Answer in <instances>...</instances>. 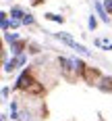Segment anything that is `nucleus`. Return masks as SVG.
Wrapping results in <instances>:
<instances>
[{
  "label": "nucleus",
  "mask_w": 112,
  "mask_h": 121,
  "mask_svg": "<svg viewBox=\"0 0 112 121\" xmlns=\"http://www.w3.org/2000/svg\"><path fill=\"white\" fill-rule=\"evenodd\" d=\"M96 25H98V19L91 15V17H89V29H96Z\"/></svg>",
  "instance_id": "f8f14e48"
},
{
  "label": "nucleus",
  "mask_w": 112,
  "mask_h": 121,
  "mask_svg": "<svg viewBox=\"0 0 112 121\" xmlns=\"http://www.w3.org/2000/svg\"><path fill=\"white\" fill-rule=\"evenodd\" d=\"M71 63H73V69L77 73H85V65H83V60L79 59H71Z\"/></svg>",
  "instance_id": "7ed1b4c3"
},
{
  "label": "nucleus",
  "mask_w": 112,
  "mask_h": 121,
  "mask_svg": "<svg viewBox=\"0 0 112 121\" xmlns=\"http://www.w3.org/2000/svg\"><path fill=\"white\" fill-rule=\"evenodd\" d=\"M23 23L25 25H31V23H33V17H31V15H25V17H23Z\"/></svg>",
  "instance_id": "4468645a"
},
{
  "label": "nucleus",
  "mask_w": 112,
  "mask_h": 121,
  "mask_svg": "<svg viewBox=\"0 0 112 121\" xmlns=\"http://www.w3.org/2000/svg\"><path fill=\"white\" fill-rule=\"evenodd\" d=\"M0 17H2V29H8V19H6V15H4V13H2V15H0Z\"/></svg>",
  "instance_id": "ddd939ff"
},
{
  "label": "nucleus",
  "mask_w": 112,
  "mask_h": 121,
  "mask_svg": "<svg viewBox=\"0 0 112 121\" xmlns=\"http://www.w3.org/2000/svg\"><path fill=\"white\" fill-rule=\"evenodd\" d=\"M46 19H50V21H58V23H62V21H64V17L54 15V13H48V15H46Z\"/></svg>",
  "instance_id": "6e6552de"
},
{
  "label": "nucleus",
  "mask_w": 112,
  "mask_h": 121,
  "mask_svg": "<svg viewBox=\"0 0 112 121\" xmlns=\"http://www.w3.org/2000/svg\"><path fill=\"white\" fill-rule=\"evenodd\" d=\"M21 119L23 121H31V115H29V113H21Z\"/></svg>",
  "instance_id": "dca6fc26"
},
{
  "label": "nucleus",
  "mask_w": 112,
  "mask_h": 121,
  "mask_svg": "<svg viewBox=\"0 0 112 121\" xmlns=\"http://www.w3.org/2000/svg\"><path fill=\"white\" fill-rule=\"evenodd\" d=\"M25 86H29V75H27V71L17 79V88H25Z\"/></svg>",
  "instance_id": "423d86ee"
},
{
  "label": "nucleus",
  "mask_w": 112,
  "mask_h": 121,
  "mask_svg": "<svg viewBox=\"0 0 112 121\" xmlns=\"http://www.w3.org/2000/svg\"><path fill=\"white\" fill-rule=\"evenodd\" d=\"M104 9L108 13H112V0H104Z\"/></svg>",
  "instance_id": "2eb2a0df"
},
{
  "label": "nucleus",
  "mask_w": 112,
  "mask_h": 121,
  "mask_svg": "<svg viewBox=\"0 0 112 121\" xmlns=\"http://www.w3.org/2000/svg\"><path fill=\"white\" fill-rule=\"evenodd\" d=\"M56 38H58V40H62V42H64V44H69V46H71V48H75V44H77V42H75L73 38L69 36V34H56Z\"/></svg>",
  "instance_id": "f257e3e1"
},
{
  "label": "nucleus",
  "mask_w": 112,
  "mask_h": 121,
  "mask_svg": "<svg viewBox=\"0 0 112 121\" xmlns=\"http://www.w3.org/2000/svg\"><path fill=\"white\" fill-rule=\"evenodd\" d=\"M6 42H17V40H19V36H17V34H6Z\"/></svg>",
  "instance_id": "9b49d317"
},
{
  "label": "nucleus",
  "mask_w": 112,
  "mask_h": 121,
  "mask_svg": "<svg viewBox=\"0 0 112 121\" xmlns=\"http://www.w3.org/2000/svg\"><path fill=\"white\" fill-rule=\"evenodd\" d=\"M11 17L12 19H17V21H23V17H25V13L19 9V6H15V9H11Z\"/></svg>",
  "instance_id": "20e7f679"
},
{
  "label": "nucleus",
  "mask_w": 112,
  "mask_h": 121,
  "mask_svg": "<svg viewBox=\"0 0 112 121\" xmlns=\"http://www.w3.org/2000/svg\"><path fill=\"white\" fill-rule=\"evenodd\" d=\"M60 67H62V71L69 75V73H71V69H73V63H71L69 59H60Z\"/></svg>",
  "instance_id": "39448f33"
},
{
  "label": "nucleus",
  "mask_w": 112,
  "mask_h": 121,
  "mask_svg": "<svg viewBox=\"0 0 112 121\" xmlns=\"http://www.w3.org/2000/svg\"><path fill=\"white\" fill-rule=\"evenodd\" d=\"M27 90H29V92H39V90H42V86L37 84V82H33V86H29Z\"/></svg>",
  "instance_id": "9d476101"
},
{
  "label": "nucleus",
  "mask_w": 112,
  "mask_h": 121,
  "mask_svg": "<svg viewBox=\"0 0 112 121\" xmlns=\"http://www.w3.org/2000/svg\"><path fill=\"white\" fill-rule=\"evenodd\" d=\"M21 50H23V44H21V42H12V52H15V54H19Z\"/></svg>",
  "instance_id": "1a4fd4ad"
},
{
  "label": "nucleus",
  "mask_w": 112,
  "mask_h": 121,
  "mask_svg": "<svg viewBox=\"0 0 112 121\" xmlns=\"http://www.w3.org/2000/svg\"><path fill=\"white\" fill-rule=\"evenodd\" d=\"M96 11H98V15L102 17V21H104V23H108V11H106L100 2H96Z\"/></svg>",
  "instance_id": "f03ea898"
},
{
  "label": "nucleus",
  "mask_w": 112,
  "mask_h": 121,
  "mask_svg": "<svg viewBox=\"0 0 112 121\" xmlns=\"http://www.w3.org/2000/svg\"><path fill=\"white\" fill-rule=\"evenodd\" d=\"M17 65H19V63H17V59H15V60H6V63H4V71H6V73H11L12 69L17 67Z\"/></svg>",
  "instance_id": "0eeeda50"
}]
</instances>
